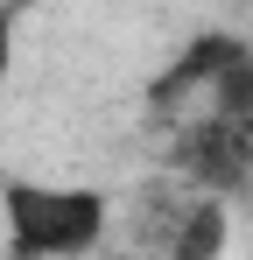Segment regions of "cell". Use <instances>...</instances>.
<instances>
[{"label": "cell", "mask_w": 253, "mask_h": 260, "mask_svg": "<svg viewBox=\"0 0 253 260\" xmlns=\"http://www.w3.org/2000/svg\"><path fill=\"white\" fill-rule=\"evenodd\" d=\"M113 239V197L99 183L0 176V253L7 260H99Z\"/></svg>", "instance_id": "6da1fadb"}, {"label": "cell", "mask_w": 253, "mask_h": 260, "mask_svg": "<svg viewBox=\"0 0 253 260\" xmlns=\"http://www.w3.org/2000/svg\"><path fill=\"white\" fill-rule=\"evenodd\" d=\"M14 36H21V14H14V7L0 0V85L14 78Z\"/></svg>", "instance_id": "7a4b0ae2"}]
</instances>
